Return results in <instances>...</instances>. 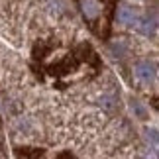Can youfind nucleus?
Segmentation results:
<instances>
[{"label":"nucleus","mask_w":159,"mask_h":159,"mask_svg":"<svg viewBox=\"0 0 159 159\" xmlns=\"http://www.w3.org/2000/svg\"><path fill=\"white\" fill-rule=\"evenodd\" d=\"M38 59H39L41 71H43L45 75H49L53 79V83H63V84L81 75L83 69H84V65L96 63L94 53L90 51L89 45H83L79 55L71 53V51L55 49L51 53L41 51V55H38Z\"/></svg>","instance_id":"nucleus-1"},{"label":"nucleus","mask_w":159,"mask_h":159,"mask_svg":"<svg viewBox=\"0 0 159 159\" xmlns=\"http://www.w3.org/2000/svg\"><path fill=\"white\" fill-rule=\"evenodd\" d=\"M77 4L87 18V22L90 24V28L94 30V34L106 38L114 0H77Z\"/></svg>","instance_id":"nucleus-2"},{"label":"nucleus","mask_w":159,"mask_h":159,"mask_svg":"<svg viewBox=\"0 0 159 159\" xmlns=\"http://www.w3.org/2000/svg\"><path fill=\"white\" fill-rule=\"evenodd\" d=\"M136 75L142 79V81L149 83L155 79V65L149 63V61H139V63L136 65Z\"/></svg>","instance_id":"nucleus-3"},{"label":"nucleus","mask_w":159,"mask_h":159,"mask_svg":"<svg viewBox=\"0 0 159 159\" xmlns=\"http://www.w3.org/2000/svg\"><path fill=\"white\" fill-rule=\"evenodd\" d=\"M118 18H120V22H122V24H126V26H130V28H134V26H138V24H139L138 14L134 12V8H128V6L120 8Z\"/></svg>","instance_id":"nucleus-4"},{"label":"nucleus","mask_w":159,"mask_h":159,"mask_svg":"<svg viewBox=\"0 0 159 159\" xmlns=\"http://www.w3.org/2000/svg\"><path fill=\"white\" fill-rule=\"evenodd\" d=\"M124 49H126V45L122 43V41H118V43H112V51L116 53V57H118V55H122V53H124Z\"/></svg>","instance_id":"nucleus-5"},{"label":"nucleus","mask_w":159,"mask_h":159,"mask_svg":"<svg viewBox=\"0 0 159 159\" xmlns=\"http://www.w3.org/2000/svg\"><path fill=\"white\" fill-rule=\"evenodd\" d=\"M134 108H136V112H138L139 116H142V118H145V112H143V108L139 106V104H134Z\"/></svg>","instance_id":"nucleus-6"}]
</instances>
